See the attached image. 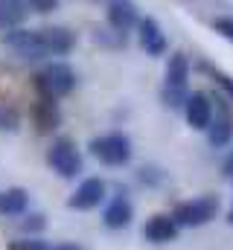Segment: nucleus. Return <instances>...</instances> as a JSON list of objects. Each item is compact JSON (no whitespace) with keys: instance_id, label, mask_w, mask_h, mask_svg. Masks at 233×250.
Listing matches in <instances>:
<instances>
[{"instance_id":"obj_1","label":"nucleus","mask_w":233,"mask_h":250,"mask_svg":"<svg viewBox=\"0 0 233 250\" xmlns=\"http://www.w3.org/2000/svg\"><path fill=\"white\" fill-rule=\"evenodd\" d=\"M3 47L26 62H41L50 56H67L76 47V38L64 26H44V29H12L3 38Z\"/></svg>"},{"instance_id":"obj_2","label":"nucleus","mask_w":233,"mask_h":250,"mask_svg":"<svg viewBox=\"0 0 233 250\" xmlns=\"http://www.w3.org/2000/svg\"><path fill=\"white\" fill-rule=\"evenodd\" d=\"M216 212H219V201L213 195H201V198H192V201L178 204L172 218H175L178 227H201V224L213 221Z\"/></svg>"},{"instance_id":"obj_3","label":"nucleus","mask_w":233,"mask_h":250,"mask_svg":"<svg viewBox=\"0 0 233 250\" xmlns=\"http://www.w3.org/2000/svg\"><path fill=\"white\" fill-rule=\"evenodd\" d=\"M47 163H50V169H53L56 175H61V178H76V175L82 172V154H79L76 143L67 140V137H61V140H56V143L50 146Z\"/></svg>"},{"instance_id":"obj_4","label":"nucleus","mask_w":233,"mask_h":250,"mask_svg":"<svg viewBox=\"0 0 233 250\" xmlns=\"http://www.w3.org/2000/svg\"><path fill=\"white\" fill-rule=\"evenodd\" d=\"M91 151L105 166H122L131 157V143L125 134H105V137H96L91 143Z\"/></svg>"},{"instance_id":"obj_5","label":"nucleus","mask_w":233,"mask_h":250,"mask_svg":"<svg viewBox=\"0 0 233 250\" xmlns=\"http://www.w3.org/2000/svg\"><path fill=\"white\" fill-rule=\"evenodd\" d=\"M38 87L44 90V96L56 99V96H67L73 87H76V73L67 67V64H47L41 73H38Z\"/></svg>"},{"instance_id":"obj_6","label":"nucleus","mask_w":233,"mask_h":250,"mask_svg":"<svg viewBox=\"0 0 233 250\" xmlns=\"http://www.w3.org/2000/svg\"><path fill=\"white\" fill-rule=\"evenodd\" d=\"M102 198H105V184L99 178H88L85 184H79V189L73 192L70 207L73 209H93Z\"/></svg>"},{"instance_id":"obj_7","label":"nucleus","mask_w":233,"mask_h":250,"mask_svg":"<svg viewBox=\"0 0 233 250\" xmlns=\"http://www.w3.org/2000/svg\"><path fill=\"white\" fill-rule=\"evenodd\" d=\"M137 29H140V32H137V35H140V47H143L149 56H161V53L166 50V35L161 32V26H158L155 18H143Z\"/></svg>"},{"instance_id":"obj_8","label":"nucleus","mask_w":233,"mask_h":250,"mask_svg":"<svg viewBox=\"0 0 233 250\" xmlns=\"http://www.w3.org/2000/svg\"><path fill=\"white\" fill-rule=\"evenodd\" d=\"M186 123L192 128H210V123H213V102L204 93H192L186 99Z\"/></svg>"},{"instance_id":"obj_9","label":"nucleus","mask_w":233,"mask_h":250,"mask_svg":"<svg viewBox=\"0 0 233 250\" xmlns=\"http://www.w3.org/2000/svg\"><path fill=\"white\" fill-rule=\"evenodd\" d=\"M108 23L116 32H128L137 23V6L131 0H111L108 3Z\"/></svg>"},{"instance_id":"obj_10","label":"nucleus","mask_w":233,"mask_h":250,"mask_svg":"<svg viewBox=\"0 0 233 250\" xmlns=\"http://www.w3.org/2000/svg\"><path fill=\"white\" fill-rule=\"evenodd\" d=\"M146 239L149 242H158V245H163V242H172L175 236H178V224H175L172 215H152L149 221H146Z\"/></svg>"},{"instance_id":"obj_11","label":"nucleus","mask_w":233,"mask_h":250,"mask_svg":"<svg viewBox=\"0 0 233 250\" xmlns=\"http://www.w3.org/2000/svg\"><path fill=\"white\" fill-rule=\"evenodd\" d=\"M131 215H134V207L128 204V198L116 195L114 201L105 207V215H102V221H105V227H111V230H119V227H125V224L131 221Z\"/></svg>"},{"instance_id":"obj_12","label":"nucleus","mask_w":233,"mask_h":250,"mask_svg":"<svg viewBox=\"0 0 233 250\" xmlns=\"http://www.w3.org/2000/svg\"><path fill=\"white\" fill-rule=\"evenodd\" d=\"M29 6L26 0H0V29H15L26 21Z\"/></svg>"},{"instance_id":"obj_13","label":"nucleus","mask_w":233,"mask_h":250,"mask_svg":"<svg viewBox=\"0 0 233 250\" xmlns=\"http://www.w3.org/2000/svg\"><path fill=\"white\" fill-rule=\"evenodd\" d=\"M186 79H189V62H186V56L178 53L169 59V67H166V87L181 90V87H186Z\"/></svg>"},{"instance_id":"obj_14","label":"nucleus","mask_w":233,"mask_h":250,"mask_svg":"<svg viewBox=\"0 0 233 250\" xmlns=\"http://www.w3.org/2000/svg\"><path fill=\"white\" fill-rule=\"evenodd\" d=\"M210 143L213 146H228L231 143V137H233V120H231V114L228 111H222L219 117H213V123H210Z\"/></svg>"},{"instance_id":"obj_15","label":"nucleus","mask_w":233,"mask_h":250,"mask_svg":"<svg viewBox=\"0 0 233 250\" xmlns=\"http://www.w3.org/2000/svg\"><path fill=\"white\" fill-rule=\"evenodd\" d=\"M26 201H29V195L23 189H6V192H0V212L3 215H21L26 209Z\"/></svg>"},{"instance_id":"obj_16","label":"nucleus","mask_w":233,"mask_h":250,"mask_svg":"<svg viewBox=\"0 0 233 250\" xmlns=\"http://www.w3.org/2000/svg\"><path fill=\"white\" fill-rule=\"evenodd\" d=\"M35 123H38V128H41V131L56 128L58 114H56V105H53V99H50V96H44V99H41V105L35 108Z\"/></svg>"},{"instance_id":"obj_17","label":"nucleus","mask_w":233,"mask_h":250,"mask_svg":"<svg viewBox=\"0 0 233 250\" xmlns=\"http://www.w3.org/2000/svg\"><path fill=\"white\" fill-rule=\"evenodd\" d=\"M9 250H50V245H44L38 239H29V242H15Z\"/></svg>"},{"instance_id":"obj_18","label":"nucleus","mask_w":233,"mask_h":250,"mask_svg":"<svg viewBox=\"0 0 233 250\" xmlns=\"http://www.w3.org/2000/svg\"><path fill=\"white\" fill-rule=\"evenodd\" d=\"M216 32L225 35L228 41H233V18H219L216 21Z\"/></svg>"},{"instance_id":"obj_19","label":"nucleus","mask_w":233,"mask_h":250,"mask_svg":"<svg viewBox=\"0 0 233 250\" xmlns=\"http://www.w3.org/2000/svg\"><path fill=\"white\" fill-rule=\"evenodd\" d=\"M26 6L35 9V12H53L58 6V0H26Z\"/></svg>"},{"instance_id":"obj_20","label":"nucleus","mask_w":233,"mask_h":250,"mask_svg":"<svg viewBox=\"0 0 233 250\" xmlns=\"http://www.w3.org/2000/svg\"><path fill=\"white\" fill-rule=\"evenodd\" d=\"M0 128H9V131L18 128V117H15L12 111H3V108H0Z\"/></svg>"},{"instance_id":"obj_21","label":"nucleus","mask_w":233,"mask_h":250,"mask_svg":"<svg viewBox=\"0 0 233 250\" xmlns=\"http://www.w3.org/2000/svg\"><path fill=\"white\" fill-rule=\"evenodd\" d=\"M213 76H216V82H219V84H222L228 93H233V79H231V76H225V73H216V70H213Z\"/></svg>"},{"instance_id":"obj_22","label":"nucleus","mask_w":233,"mask_h":250,"mask_svg":"<svg viewBox=\"0 0 233 250\" xmlns=\"http://www.w3.org/2000/svg\"><path fill=\"white\" fill-rule=\"evenodd\" d=\"M222 172H225V175H233V154L225 160V163H222Z\"/></svg>"},{"instance_id":"obj_23","label":"nucleus","mask_w":233,"mask_h":250,"mask_svg":"<svg viewBox=\"0 0 233 250\" xmlns=\"http://www.w3.org/2000/svg\"><path fill=\"white\" fill-rule=\"evenodd\" d=\"M50 250H79L76 245H56V248H50Z\"/></svg>"},{"instance_id":"obj_24","label":"nucleus","mask_w":233,"mask_h":250,"mask_svg":"<svg viewBox=\"0 0 233 250\" xmlns=\"http://www.w3.org/2000/svg\"><path fill=\"white\" fill-rule=\"evenodd\" d=\"M231 224H233V209H231Z\"/></svg>"}]
</instances>
